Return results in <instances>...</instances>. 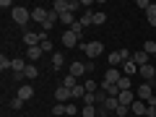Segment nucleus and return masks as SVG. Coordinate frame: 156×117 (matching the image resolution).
<instances>
[{"label": "nucleus", "instance_id": "f257e3e1", "mask_svg": "<svg viewBox=\"0 0 156 117\" xmlns=\"http://www.w3.org/2000/svg\"><path fill=\"white\" fill-rule=\"evenodd\" d=\"M81 50L89 55V60H94V57H99L104 52V44H101L99 39H94V42H81Z\"/></svg>", "mask_w": 156, "mask_h": 117}, {"label": "nucleus", "instance_id": "f03ea898", "mask_svg": "<svg viewBox=\"0 0 156 117\" xmlns=\"http://www.w3.org/2000/svg\"><path fill=\"white\" fill-rule=\"evenodd\" d=\"M11 18H13V23H18V26H26V23L31 21V11H26V8L16 5V8L11 11Z\"/></svg>", "mask_w": 156, "mask_h": 117}, {"label": "nucleus", "instance_id": "7ed1b4c3", "mask_svg": "<svg viewBox=\"0 0 156 117\" xmlns=\"http://www.w3.org/2000/svg\"><path fill=\"white\" fill-rule=\"evenodd\" d=\"M70 99H73V96H70V89H65V86H57V89H55V101H57V104H70Z\"/></svg>", "mask_w": 156, "mask_h": 117}, {"label": "nucleus", "instance_id": "20e7f679", "mask_svg": "<svg viewBox=\"0 0 156 117\" xmlns=\"http://www.w3.org/2000/svg\"><path fill=\"white\" fill-rule=\"evenodd\" d=\"M62 44H65V50H73V47L81 44V39H78L70 29H65V31H62Z\"/></svg>", "mask_w": 156, "mask_h": 117}, {"label": "nucleus", "instance_id": "39448f33", "mask_svg": "<svg viewBox=\"0 0 156 117\" xmlns=\"http://www.w3.org/2000/svg\"><path fill=\"white\" fill-rule=\"evenodd\" d=\"M47 16H50V8H31V21H37V23L44 26V23H47Z\"/></svg>", "mask_w": 156, "mask_h": 117}, {"label": "nucleus", "instance_id": "423d86ee", "mask_svg": "<svg viewBox=\"0 0 156 117\" xmlns=\"http://www.w3.org/2000/svg\"><path fill=\"white\" fill-rule=\"evenodd\" d=\"M68 73H70V76H76V78H81L83 73H89V65H86V62H81V60H76V62H70Z\"/></svg>", "mask_w": 156, "mask_h": 117}, {"label": "nucleus", "instance_id": "0eeeda50", "mask_svg": "<svg viewBox=\"0 0 156 117\" xmlns=\"http://www.w3.org/2000/svg\"><path fill=\"white\" fill-rule=\"evenodd\" d=\"M120 78H122V70L120 68H107V73H104L107 83H120Z\"/></svg>", "mask_w": 156, "mask_h": 117}, {"label": "nucleus", "instance_id": "6e6552de", "mask_svg": "<svg viewBox=\"0 0 156 117\" xmlns=\"http://www.w3.org/2000/svg\"><path fill=\"white\" fill-rule=\"evenodd\" d=\"M148 112V104L146 101H140V99H135L133 104H130V115H135V117H140V115H146Z\"/></svg>", "mask_w": 156, "mask_h": 117}, {"label": "nucleus", "instance_id": "1a4fd4ad", "mask_svg": "<svg viewBox=\"0 0 156 117\" xmlns=\"http://www.w3.org/2000/svg\"><path fill=\"white\" fill-rule=\"evenodd\" d=\"M133 62H135L138 68H143V65H148V62H151V55H146L143 50H135V52H133Z\"/></svg>", "mask_w": 156, "mask_h": 117}, {"label": "nucleus", "instance_id": "9d476101", "mask_svg": "<svg viewBox=\"0 0 156 117\" xmlns=\"http://www.w3.org/2000/svg\"><path fill=\"white\" fill-rule=\"evenodd\" d=\"M135 99H138V96H135V91H120V96H117V101H120L122 107H130Z\"/></svg>", "mask_w": 156, "mask_h": 117}, {"label": "nucleus", "instance_id": "9b49d317", "mask_svg": "<svg viewBox=\"0 0 156 117\" xmlns=\"http://www.w3.org/2000/svg\"><path fill=\"white\" fill-rule=\"evenodd\" d=\"M23 42H26V47H39V42H42V34H37V31H26V34H23Z\"/></svg>", "mask_w": 156, "mask_h": 117}, {"label": "nucleus", "instance_id": "f8f14e48", "mask_svg": "<svg viewBox=\"0 0 156 117\" xmlns=\"http://www.w3.org/2000/svg\"><path fill=\"white\" fill-rule=\"evenodd\" d=\"M11 70L16 73L18 78L23 76V70H26V60H23V57H13V62H11Z\"/></svg>", "mask_w": 156, "mask_h": 117}, {"label": "nucleus", "instance_id": "ddd939ff", "mask_svg": "<svg viewBox=\"0 0 156 117\" xmlns=\"http://www.w3.org/2000/svg\"><path fill=\"white\" fill-rule=\"evenodd\" d=\"M120 70H122V76H128V78H133L135 73H138V65H135L133 60H125L122 65H120Z\"/></svg>", "mask_w": 156, "mask_h": 117}, {"label": "nucleus", "instance_id": "4468645a", "mask_svg": "<svg viewBox=\"0 0 156 117\" xmlns=\"http://www.w3.org/2000/svg\"><path fill=\"white\" fill-rule=\"evenodd\" d=\"M52 11H57L62 16V13H70V0H55V3H52Z\"/></svg>", "mask_w": 156, "mask_h": 117}, {"label": "nucleus", "instance_id": "2eb2a0df", "mask_svg": "<svg viewBox=\"0 0 156 117\" xmlns=\"http://www.w3.org/2000/svg\"><path fill=\"white\" fill-rule=\"evenodd\" d=\"M42 55H44L42 47H26V60H29V62H37Z\"/></svg>", "mask_w": 156, "mask_h": 117}, {"label": "nucleus", "instance_id": "dca6fc26", "mask_svg": "<svg viewBox=\"0 0 156 117\" xmlns=\"http://www.w3.org/2000/svg\"><path fill=\"white\" fill-rule=\"evenodd\" d=\"M16 96H18V99H23V101H29V99H31V96H34V86H21V89H18L16 91Z\"/></svg>", "mask_w": 156, "mask_h": 117}, {"label": "nucleus", "instance_id": "f3484780", "mask_svg": "<svg viewBox=\"0 0 156 117\" xmlns=\"http://www.w3.org/2000/svg\"><path fill=\"white\" fill-rule=\"evenodd\" d=\"M101 91H107V96H120V86H117V83H107V81H101Z\"/></svg>", "mask_w": 156, "mask_h": 117}, {"label": "nucleus", "instance_id": "a211bd4d", "mask_svg": "<svg viewBox=\"0 0 156 117\" xmlns=\"http://www.w3.org/2000/svg\"><path fill=\"white\" fill-rule=\"evenodd\" d=\"M62 86H65V89H70V91H73V89H76V86H78V78H76V76H70V73H68V76L62 78Z\"/></svg>", "mask_w": 156, "mask_h": 117}, {"label": "nucleus", "instance_id": "6ab92c4d", "mask_svg": "<svg viewBox=\"0 0 156 117\" xmlns=\"http://www.w3.org/2000/svg\"><path fill=\"white\" fill-rule=\"evenodd\" d=\"M62 65H65V57H62V52H55V55H52V68H55V70H60Z\"/></svg>", "mask_w": 156, "mask_h": 117}, {"label": "nucleus", "instance_id": "aec40b11", "mask_svg": "<svg viewBox=\"0 0 156 117\" xmlns=\"http://www.w3.org/2000/svg\"><path fill=\"white\" fill-rule=\"evenodd\" d=\"M140 50H143L146 55L154 57V55H156V42H154V39H148V42H143V47H140Z\"/></svg>", "mask_w": 156, "mask_h": 117}, {"label": "nucleus", "instance_id": "412c9836", "mask_svg": "<svg viewBox=\"0 0 156 117\" xmlns=\"http://www.w3.org/2000/svg\"><path fill=\"white\" fill-rule=\"evenodd\" d=\"M122 57H120V50L117 52H109V68H117V65H122Z\"/></svg>", "mask_w": 156, "mask_h": 117}, {"label": "nucleus", "instance_id": "4be33fe9", "mask_svg": "<svg viewBox=\"0 0 156 117\" xmlns=\"http://www.w3.org/2000/svg\"><path fill=\"white\" fill-rule=\"evenodd\" d=\"M23 76H26L29 81H31V78H37V76H39V68L34 65V62H29V65H26V70H23Z\"/></svg>", "mask_w": 156, "mask_h": 117}, {"label": "nucleus", "instance_id": "5701e85b", "mask_svg": "<svg viewBox=\"0 0 156 117\" xmlns=\"http://www.w3.org/2000/svg\"><path fill=\"white\" fill-rule=\"evenodd\" d=\"M146 18H148L151 26H156V3H151V5H148V11H146Z\"/></svg>", "mask_w": 156, "mask_h": 117}, {"label": "nucleus", "instance_id": "b1692460", "mask_svg": "<svg viewBox=\"0 0 156 117\" xmlns=\"http://www.w3.org/2000/svg\"><path fill=\"white\" fill-rule=\"evenodd\" d=\"M117 86H120V91H133V81H130L128 76L120 78V83H117Z\"/></svg>", "mask_w": 156, "mask_h": 117}, {"label": "nucleus", "instance_id": "393cba45", "mask_svg": "<svg viewBox=\"0 0 156 117\" xmlns=\"http://www.w3.org/2000/svg\"><path fill=\"white\" fill-rule=\"evenodd\" d=\"M83 89L89 91V94H96V91H99V86H96L94 78H86V81H83Z\"/></svg>", "mask_w": 156, "mask_h": 117}, {"label": "nucleus", "instance_id": "a878e982", "mask_svg": "<svg viewBox=\"0 0 156 117\" xmlns=\"http://www.w3.org/2000/svg\"><path fill=\"white\" fill-rule=\"evenodd\" d=\"M70 96H73V99H83V96H86V89H83V83H78L76 89L70 91Z\"/></svg>", "mask_w": 156, "mask_h": 117}, {"label": "nucleus", "instance_id": "bb28decb", "mask_svg": "<svg viewBox=\"0 0 156 117\" xmlns=\"http://www.w3.org/2000/svg\"><path fill=\"white\" fill-rule=\"evenodd\" d=\"M81 117H96V107L94 104H86L83 109H81Z\"/></svg>", "mask_w": 156, "mask_h": 117}, {"label": "nucleus", "instance_id": "cd10ccee", "mask_svg": "<svg viewBox=\"0 0 156 117\" xmlns=\"http://www.w3.org/2000/svg\"><path fill=\"white\" fill-rule=\"evenodd\" d=\"M83 29H86V26H83V23H81V21H76V23H73V26H70V31H73V34H76V37H78V39H81V37H83Z\"/></svg>", "mask_w": 156, "mask_h": 117}, {"label": "nucleus", "instance_id": "c85d7f7f", "mask_svg": "<svg viewBox=\"0 0 156 117\" xmlns=\"http://www.w3.org/2000/svg\"><path fill=\"white\" fill-rule=\"evenodd\" d=\"M117 107H120L117 96H107V109H109V112H117Z\"/></svg>", "mask_w": 156, "mask_h": 117}, {"label": "nucleus", "instance_id": "c756f323", "mask_svg": "<svg viewBox=\"0 0 156 117\" xmlns=\"http://www.w3.org/2000/svg\"><path fill=\"white\" fill-rule=\"evenodd\" d=\"M60 21H62V23H65V26H68V29H70V26H73V23H76V18H73V13H62V16H60Z\"/></svg>", "mask_w": 156, "mask_h": 117}, {"label": "nucleus", "instance_id": "7c9ffc66", "mask_svg": "<svg viewBox=\"0 0 156 117\" xmlns=\"http://www.w3.org/2000/svg\"><path fill=\"white\" fill-rule=\"evenodd\" d=\"M104 21H107V16H104V13H101V11H94V26H101Z\"/></svg>", "mask_w": 156, "mask_h": 117}, {"label": "nucleus", "instance_id": "2f4dec72", "mask_svg": "<svg viewBox=\"0 0 156 117\" xmlns=\"http://www.w3.org/2000/svg\"><path fill=\"white\" fill-rule=\"evenodd\" d=\"M52 115H68V104H55L52 107Z\"/></svg>", "mask_w": 156, "mask_h": 117}, {"label": "nucleus", "instance_id": "473e14b6", "mask_svg": "<svg viewBox=\"0 0 156 117\" xmlns=\"http://www.w3.org/2000/svg\"><path fill=\"white\" fill-rule=\"evenodd\" d=\"M11 62L13 60H8L5 55H0V70H11Z\"/></svg>", "mask_w": 156, "mask_h": 117}, {"label": "nucleus", "instance_id": "72a5a7b5", "mask_svg": "<svg viewBox=\"0 0 156 117\" xmlns=\"http://www.w3.org/2000/svg\"><path fill=\"white\" fill-rule=\"evenodd\" d=\"M128 115H130V107H122V104L117 107V112H115V117H128Z\"/></svg>", "mask_w": 156, "mask_h": 117}, {"label": "nucleus", "instance_id": "f704fd0d", "mask_svg": "<svg viewBox=\"0 0 156 117\" xmlns=\"http://www.w3.org/2000/svg\"><path fill=\"white\" fill-rule=\"evenodd\" d=\"M39 47H42V52H50V50H52V42H50V39L44 37L42 42H39Z\"/></svg>", "mask_w": 156, "mask_h": 117}, {"label": "nucleus", "instance_id": "c9c22d12", "mask_svg": "<svg viewBox=\"0 0 156 117\" xmlns=\"http://www.w3.org/2000/svg\"><path fill=\"white\" fill-rule=\"evenodd\" d=\"M21 107H23V99L13 96V99H11V109H21Z\"/></svg>", "mask_w": 156, "mask_h": 117}, {"label": "nucleus", "instance_id": "e433bc0d", "mask_svg": "<svg viewBox=\"0 0 156 117\" xmlns=\"http://www.w3.org/2000/svg\"><path fill=\"white\" fill-rule=\"evenodd\" d=\"M73 115H81V112H78L76 104H68V117H73Z\"/></svg>", "mask_w": 156, "mask_h": 117}, {"label": "nucleus", "instance_id": "4c0bfd02", "mask_svg": "<svg viewBox=\"0 0 156 117\" xmlns=\"http://www.w3.org/2000/svg\"><path fill=\"white\" fill-rule=\"evenodd\" d=\"M78 8H83V5H81V0H70V13L78 11Z\"/></svg>", "mask_w": 156, "mask_h": 117}, {"label": "nucleus", "instance_id": "58836bf2", "mask_svg": "<svg viewBox=\"0 0 156 117\" xmlns=\"http://www.w3.org/2000/svg\"><path fill=\"white\" fill-rule=\"evenodd\" d=\"M0 8H11V11H13V8H16V5H13L11 0H0Z\"/></svg>", "mask_w": 156, "mask_h": 117}, {"label": "nucleus", "instance_id": "ea45409f", "mask_svg": "<svg viewBox=\"0 0 156 117\" xmlns=\"http://www.w3.org/2000/svg\"><path fill=\"white\" fill-rule=\"evenodd\" d=\"M135 5H138V8H143V11H148V5H151V3H148V0H138Z\"/></svg>", "mask_w": 156, "mask_h": 117}, {"label": "nucleus", "instance_id": "a19ab883", "mask_svg": "<svg viewBox=\"0 0 156 117\" xmlns=\"http://www.w3.org/2000/svg\"><path fill=\"white\" fill-rule=\"evenodd\" d=\"M146 117H156V107H148V112H146Z\"/></svg>", "mask_w": 156, "mask_h": 117}, {"label": "nucleus", "instance_id": "79ce46f5", "mask_svg": "<svg viewBox=\"0 0 156 117\" xmlns=\"http://www.w3.org/2000/svg\"><path fill=\"white\" fill-rule=\"evenodd\" d=\"M154 62H156V55H154Z\"/></svg>", "mask_w": 156, "mask_h": 117}, {"label": "nucleus", "instance_id": "37998d69", "mask_svg": "<svg viewBox=\"0 0 156 117\" xmlns=\"http://www.w3.org/2000/svg\"><path fill=\"white\" fill-rule=\"evenodd\" d=\"M128 117H135V115H128Z\"/></svg>", "mask_w": 156, "mask_h": 117}, {"label": "nucleus", "instance_id": "c03bdc74", "mask_svg": "<svg viewBox=\"0 0 156 117\" xmlns=\"http://www.w3.org/2000/svg\"><path fill=\"white\" fill-rule=\"evenodd\" d=\"M154 91H156V86H154Z\"/></svg>", "mask_w": 156, "mask_h": 117}]
</instances>
